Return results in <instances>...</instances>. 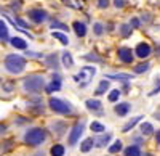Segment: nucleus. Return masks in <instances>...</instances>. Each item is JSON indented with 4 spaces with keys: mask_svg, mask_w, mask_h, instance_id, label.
Listing matches in <instances>:
<instances>
[{
    "mask_svg": "<svg viewBox=\"0 0 160 156\" xmlns=\"http://www.w3.org/2000/svg\"><path fill=\"white\" fill-rule=\"evenodd\" d=\"M45 138H47V132L43 131V129H40V127H32V129H29V131L24 134V142L29 147L42 145L45 142Z\"/></svg>",
    "mask_w": 160,
    "mask_h": 156,
    "instance_id": "obj_1",
    "label": "nucleus"
},
{
    "mask_svg": "<svg viewBox=\"0 0 160 156\" xmlns=\"http://www.w3.org/2000/svg\"><path fill=\"white\" fill-rule=\"evenodd\" d=\"M5 68L11 74H19L26 68V60L22 56H19V55H15V53L7 55V58H5Z\"/></svg>",
    "mask_w": 160,
    "mask_h": 156,
    "instance_id": "obj_2",
    "label": "nucleus"
},
{
    "mask_svg": "<svg viewBox=\"0 0 160 156\" xmlns=\"http://www.w3.org/2000/svg\"><path fill=\"white\" fill-rule=\"evenodd\" d=\"M22 87H24L26 92L37 94V92H40V90L45 87V81H43L42 76H29V77H26V79H24Z\"/></svg>",
    "mask_w": 160,
    "mask_h": 156,
    "instance_id": "obj_3",
    "label": "nucleus"
},
{
    "mask_svg": "<svg viewBox=\"0 0 160 156\" xmlns=\"http://www.w3.org/2000/svg\"><path fill=\"white\" fill-rule=\"evenodd\" d=\"M48 105H50V108L55 111V113H58V114H71L72 113V106L69 105L68 101H64V100H61V98H50V101H48Z\"/></svg>",
    "mask_w": 160,
    "mask_h": 156,
    "instance_id": "obj_4",
    "label": "nucleus"
},
{
    "mask_svg": "<svg viewBox=\"0 0 160 156\" xmlns=\"http://www.w3.org/2000/svg\"><path fill=\"white\" fill-rule=\"evenodd\" d=\"M95 74H96V69L93 68V66H85V68L80 69V73L77 76H74V79L75 81H80V87L85 89L88 85V82L93 79V76H95Z\"/></svg>",
    "mask_w": 160,
    "mask_h": 156,
    "instance_id": "obj_5",
    "label": "nucleus"
},
{
    "mask_svg": "<svg viewBox=\"0 0 160 156\" xmlns=\"http://www.w3.org/2000/svg\"><path fill=\"white\" fill-rule=\"evenodd\" d=\"M83 129H85V124H83V122H78V124H75V126L72 127V131H71V134H69V140H68L71 147H74L77 142H78V138L82 137Z\"/></svg>",
    "mask_w": 160,
    "mask_h": 156,
    "instance_id": "obj_6",
    "label": "nucleus"
},
{
    "mask_svg": "<svg viewBox=\"0 0 160 156\" xmlns=\"http://www.w3.org/2000/svg\"><path fill=\"white\" fill-rule=\"evenodd\" d=\"M48 18V13L45 10H40V8H34L29 11V19H32L34 23H43Z\"/></svg>",
    "mask_w": 160,
    "mask_h": 156,
    "instance_id": "obj_7",
    "label": "nucleus"
},
{
    "mask_svg": "<svg viewBox=\"0 0 160 156\" xmlns=\"http://www.w3.org/2000/svg\"><path fill=\"white\" fill-rule=\"evenodd\" d=\"M151 51H152V48H151V45L149 44H146V42H141V44H138V47H136V56H139V58H148L149 55H151Z\"/></svg>",
    "mask_w": 160,
    "mask_h": 156,
    "instance_id": "obj_8",
    "label": "nucleus"
},
{
    "mask_svg": "<svg viewBox=\"0 0 160 156\" xmlns=\"http://www.w3.org/2000/svg\"><path fill=\"white\" fill-rule=\"evenodd\" d=\"M118 58H120V61H123V63H131L135 56H133L131 48L122 47V48H118Z\"/></svg>",
    "mask_w": 160,
    "mask_h": 156,
    "instance_id": "obj_9",
    "label": "nucleus"
},
{
    "mask_svg": "<svg viewBox=\"0 0 160 156\" xmlns=\"http://www.w3.org/2000/svg\"><path fill=\"white\" fill-rule=\"evenodd\" d=\"M85 106L93 111V113H96V114H102V103L99 100H87L85 101Z\"/></svg>",
    "mask_w": 160,
    "mask_h": 156,
    "instance_id": "obj_10",
    "label": "nucleus"
},
{
    "mask_svg": "<svg viewBox=\"0 0 160 156\" xmlns=\"http://www.w3.org/2000/svg\"><path fill=\"white\" fill-rule=\"evenodd\" d=\"M47 92L51 94V92H58V90H61V79H59V76L58 74H53V81L47 85Z\"/></svg>",
    "mask_w": 160,
    "mask_h": 156,
    "instance_id": "obj_11",
    "label": "nucleus"
},
{
    "mask_svg": "<svg viewBox=\"0 0 160 156\" xmlns=\"http://www.w3.org/2000/svg\"><path fill=\"white\" fill-rule=\"evenodd\" d=\"M130 110H131L130 103H118V105H115V108H114L117 116H127L130 113Z\"/></svg>",
    "mask_w": 160,
    "mask_h": 156,
    "instance_id": "obj_12",
    "label": "nucleus"
},
{
    "mask_svg": "<svg viewBox=\"0 0 160 156\" xmlns=\"http://www.w3.org/2000/svg\"><path fill=\"white\" fill-rule=\"evenodd\" d=\"M74 31H75V34L78 35V37H83L85 34H87V26H85V23H82V21H74Z\"/></svg>",
    "mask_w": 160,
    "mask_h": 156,
    "instance_id": "obj_13",
    "label": "nucleus"
},
{
    "mask_svg": "<svg viewBox=\"0 0 160 156\" xmlns=\"http://www.w3.org/2000/svg\"><path fill=\"white\" fill-rule=\"evenodd\" d=\"M10 42H11L13 47L18 48V50H26L28 48V44H26V40H22L21 37H13V39H10Z\"/></svg>",
    "mask_w": 160,
    "mask_h": 156,
    "instance_id": "obj_14",
    "label": "nucleus"
},
{
    "mask_svg": "<svg viewBox=\"0 0 160 156\" xmlns=\"http://www.w3.org/2000/svg\"><path fill=\"white\" fill-rule=\"evenodd\" d=\"M47 64L51 68V69H58L59 68V61H58V56H56V53H51V55H48L47 58Z\"/></svg>",
    "mask_w": 160,
    "mask_h": 156,
    "instance_id": "obj_15",
    "label": "nucleus"
},
{
    "mask_svg": "<svg viewBox=\"0 0 160 156\" xmlns=\"http://www.w3.org/2000/svg\"><path fill=\"white\" fill-rule=\"evenodd\" d=\"M112 138V135L111 134H106V135H101L99 138H96L95 140V145L98 147V148H104L106 145H108L109 143V140Z\"/></svg>",
    "mask_w": 160,
    "mask_h": 156,
    "instance_id": "obj_16",
    "label": "nucleus"
},
{
    "mask_svg": "<svg viewBox=\"0 0 160 156\" xmlns=\"http://www.w3.org/2000/svg\"><path fill=\"white\" fill-rule=\"evenodd\" d=\"M93 145H95V140H93V138H85L82 142V145H80V151H82V153H88L93 148Z\"/></svg>",
    "mask_w": 160,
    "mask_h": 156,
    "instance_id": "obj_17",
    "label": "nucleus"
},
{
    "mask_svg": "<svg viewBox=\"0 0 160 156\" xmlns=\"http://www.w3.org/2000/svg\"><path fill=\"white\" fill-rule=\"evenodd\" d=\"M61 58H62V64L66 68H72L74 66V60H72V55L69 53V51H64Z\"/></svg>",
    "mask_w": 160,
    "mask_h": 156,
    "instance_id": "obj_18",
    "label": "nucleus"
},
{
    "mask_svg": "<svg viewBox=\"0 0 160 156\" xmlns=\"http://www.w3.org/2000/svg\"><path fill=\"white\" fill-rule=\"evenodd\" d=\"M51 35L55 37V39H58V40H59L62 45H69V39H68V35H66V34L58 32V31H53V32H51Z\"/></svg>",
    "mask_w": 160,
    "mask_h": 156,
    "instance_id": "obj_19",
    "label": "nucleus"
},
{
    "mask_svg": "<svg viewBox=\"0 0 160 156\" xmlns=\"http://www.w3.org/2000/svg\"><path fill=\"white\" fill-rule=\"evenodd\" d=\"M125 156H141V150L138 145H130L125 150Z\"/></svg>",
    "mask_w": 160,
    "mask_h": 156,
    "instance_id": "obj_20",
    "label": "nucleus"
},
{
    "mask_svg": "<svg viewBox=\"0 0 160 156\" xmlns=\"http://www.w3.org/2000/svg\"><path fill=\"white\" fill-rule=\"evenodd\" d=\"M141 134L142 135H152L154 134V126L151 122H142L141 124Z\"/></svg>",
    "mask_w": 160,
    "mask_h": 156,
    "instance_id": "obj_21",
    "label": "nucleus"
},
{
    "mask_svg": "<svg viewBox=\"0 0 160 156\" xmlns=\"http://www.w3.org/2000/svg\"><path fill=\"white\" fill-rule=\"evenodd\" d=\"M109 85H111V84H109V81H106V79H104V81H101V82H99V85H98V89L95 90V95H102V94L106 92V90L109 89Z\"/></svg>",
    "mask_w": 160,
    "mask_h": 156,
    "instance_id": "obj_22",
    "label": "nucleus"
},
{
    "mask_svg": "<svg viewBox=\"0 0 160 156\" xmlns=\"http://www.w3.org/2000/svg\"><path fill=\"white\" fill-rule=\"evenodd\" d=\"M90 129H91V131L95 132V134H102V132L106 131V127H104L101 122H98V121H93L91 126H90Z\"/></svg>",
    "mask_w": 160,
    "mask_h": 156,
    "instance_id": "obj_23",
    "label": "nucleus"
},
{
    "mask_svg": "<svg viewBox=\"0 0 160 156\" xmlns=\"http://www.w3.org/2000/svg\"><path fill=\"white\" fill-rule=\"evenodd\" d=\"M141 119H142V116H136V118H133L130 122H127V124L123 126V132H128L130 129H133V127H135V126H136Z\"/></svg>",
    "mask_w": 160,
    "mask_h": 156,
    "instance_id": "obj_24",
    "label": "nucleus"
},
{
    "mask_svg": "<svg viewBox=\"0 0 160 156\" xmlns=\"http://www.w3.org/2000/svg\"><path fill=\"white\" fill-rule=\"evenodd\" d=\"M131 74H108V79H115V81H128L131 79Z\"/></svg>",
    "mask_w": 160,
    "mask_h": 156,
    "instance_id": "obj_25",
    "label": "nucleus"
},
{
    "mask_svg": "<svg viewBox=\"0 0 160 156\" xmlns=\"http://www.w3.org/2000/svg\"><path fill=\"white\" fill-rule=\"evenodd\" d=\"M50 153H51V156H64V147L62 145H55V147H51Z\"/></svg>",
    "mask_w": 160,
    "mask_h": 156,
    "instance_id": "obj_26",
    "label": "nucleus"
},
{
    "mask_svg": "<svg viewBox=\"0 0 160 156\" xmlns=\"http://www.w3.org/2000/svg\"><path fill=\"white\" fill-rule=\"evenodd\" d=\"M0 39H3V40L8 39V28L2 19H0Z\"/></svg>",
    "mask_w": 160,
    "mask_h": 156,
    "instance_id": "obj_27",
    "label": "nucleus"
},
{
    "mask_svg": "<svg viewBox=\"0 0 160 156\" xmlns=\"http://www.w3.org/2000/svg\"><path fill=\"white\" fill-rule=\"evenodd\" d=\"M120 150H122V142H120V140H115L114 143L109 147V153H112V154L114 153H118Z\"/></svg>",
    "mask_w": 160,
    "mask_h": 156,
    "instance_id": "obj_28",
    "label": "nucleus"
},
{
    "mask_svg": "<svg viewBox=\"0 0 160 156\" xmlns=\"http://www.w3.org/2000/svg\"><path fill=\"white\" fill-rule=\"evenodd\" d=\"M120 32H122L123 37H130L131 35V26L130 24H122L120 26Z\"/></svg>",
    "mask_w": 160,
    "mask_h": 156,
    "instance_id": "obj_29",
    "label": "nucleus"
},
{
    "mask_svg": "<svg viewBox=\"0 0 160 156\" xmlns=\"http://www.w3.org/2000/svg\"><path fill=\"white\" fill-rule=\"evenodd\" d=\"M149 69V63H142V64H138V66L135 68V73L136 74H142Z\"/></svg>",
    "mask_w": 160,
    "mask_h": 156,
    "instance_id": "obj_30",
    "label": "nucleus"
},
{
    "mask_svg": "<svg viewBox=\"0 0 160 156\" xmlns=\"http://www.w3.org/2000/svg\"><path fill=\"white\" fill-rule=\"evenodd\" d=\"M118 97H120V90L118 89H115V90H111V94H109V101H112V103H115L117 100H118Z\"/></svg>",
    "mask_w": 160,
    "mask_h": 156,
    "instance_id": "obj_31",
    "label": "nucleus"
},
{
    "mask_svg": "<svg viewBox=\"0 0 160 156\" xmlns=\"http://www.w3.org/2000/svg\"><path fill=\"white\" fill-rule=\"evenodd\" d=\"M50 26H51V29H61V31H68V26H66V24H62V23H59V21H53Z\"/></svg>",
    "mask_w": 160,
    "mask_h": 156,
    "instance_id": "obj_32",
    "label": "nucleus"
},
{
    "mask_svg": "<svg viewBox=\"0 0 160 156\" xmlns=\"http://www.w3.org/2000/svg\"><path fill=\"white\" fill-rule=\"evenodd\" d=\"M93 31H95V34H96V35H102V32H104L102 24H101V23H96L95 26H93Z\"/></svg>",
    "mask_w": 160,
    "mask_h": 156,
    "instance_id": "obj_33",
    "label": "nucleus"
},
{
    "mask_svg": "<svg viewBox=\"0 0 160 156\" xmlns=\"http://www.w3.org/2000/svg\"><path fill=\"white\" fill-rule=\"evenodd\" d=\"M155 82H157V87H155V89H154V90H152V92H151V94H149V97H154V95H155V94H158V92H160V77H158V79H157V81H155Z\"/></svg>",
    "mask_w": 160,
    "mask_h": 156,
    "instance_id": "obj_34",
    "label": "nucleus"
},
{
    "mask_svg": "<svg viewBox=\"0 0 160 156\" xmlns=\"http://www.w3.org/2000/svg\"><path fill=\"white\" fill-rule=\"evenodd\" d=\"M114 7L115 8H123L125 7V0H114Z\"/></svg>",
    "mask_w": 160,
    "mask_h": 156,
    "instance_id": "obj_35",
    "label": "nucleus"
},
{
    "mask_svg": "<svg viewBox=\"0 0 160 156\" xmlns=\"http://www.w3.org/2000/svg\"><path fill=\"white\" fill-rule=\"evenodd\" d=\"M139 19L138 18H131V21H130V26H131V28H139Z\"/></svg>",
    "mask_w": 160,
    "mask_h": 156,
    "instance_id": "obj_36",
    "label": "nucleus"
},
{
    "mask_svg": "<svg viewBox=\"0 0 160 156\" xmlns=\"http://www.w3.org/2000/svg\"><path fill=\"white\" fill-rule=\"evenodd\" d=\"M99 8H108L109 7V0H98Z\"/></svg>",
    "mask_w": 160,
    "mask_h": 156,
    "instance_id": "obj_37",
    "label": "nucleus"
},
{
    "mask_svg": "<svg viewBox=\"0 0 160 156\" xmlns=\"http://www.w3.org/2000/svg\"><path fill=\"white\" fill-rule=\"evenodd\" d=\"M83 58H85V60H95V61H98V63L101 61V58H98L96 55H93V53H90V55H85Z\"/></svg>",
    "mask_w": 160,
    "mask_h": 156,
    "instance_id": "obj_38",
    "label": "nucleus"
},
{
    "mask_svg": "<svg viewBox=\"0 0 160 156\" xmlns=\"http://www.w3.org/2000/svg\"><path fill=\"white\" fill-rule=\"evenodd\" d=\"M16 24L19 26V28H22V29H24V28H28V24H26L21 18H16Z\"/></svg>",
    "mask_w": 160,
    "mask_h": 156,
    "instance_id": "obj_39",
    "label": "nucleus"
},
{
    "mask_svg": "<svg viewBox=\"0 0 160 156\" xmlns=\"http://www.w3.org/2000/svg\"><path fill=\"white\" fill-rule=\"evenodd\" d=\"M3 90H5V92H11V90H13V82L5 84V85H3Z\"/></svg>",
    "mask_w": 160,
    "mask_h": 156,
    "instance_id": "obj_40",
    "label": "nucleus"
},
{
    "mask_svg": "<svg viewBox=\"0 0 160 156\" xmlns=\"http://www.w3.org/2000/svg\"><path fill=\"white\" fill-rule=\"evenodd\" d=\"M154 118H155L157 121H160V108H158V110H157V111L154 113Z\"/></svg>",
    "mask_w": 160,
    "mask_h": 156,
    "instance_id": "obj_41",
    "label": "nucleus"
},
{
    "mask_svg": "<svg viewBox=\"0 0 160 156\" xmlns=\"http://www.w3.org/2000/svg\"><path fill=\"white\" fill-rule=\"evenodd\" d=\"M155 140H157V143H160V131L157 132V135H155Z\"/></svg>",
    "mask_w": 160,
    "mask_h": 156,
    "instance_id": "obj_42",
    "label": "nucleus"
},
{
    "mask_svg": "<svg viewBox=\"0 0 160 156\" xmlns=\"http://www.w3.org/2000/svg\"><path fill=\"white\" fill-rule=\"evenodd\" d=\"M26 122V119H22V118H18V124H24Z\"/></svg>",
    "mask_w": 160,
    "mask_h": 156,
    "instance_id": "obj_43",
    "label": "nucleus"
},
{
    "mask_svg": "<svg viewBox=\"0 0 160 156\" xmlns=\"http://www.w3.org/2000/svg\"><path fill=\"white\" fill-rule=\"evenodd\" d=\"M62 2H64V3H69V0H62Z\"/></svg>",
    "mask_w": 160,
    "mask_h": 156,
    "instance_id": "obj_44",
    "label": "nucleus"
},
{
    "mask_svg": "<svg viewBox=\"0 0 160 156\" xmlns=\"http://www.w3.org/2000/svg\"><path fill=\"white\" fill-rule=\"evenodd\" d=\"M144 156H152V154H144Z\"/></svg>",
    "mask_w": 160,
    "mask_h": 156,
    "instance_id": "obj_45",
    "label": "nucleus"
},
{
    "mask_svg": "<svg viewBox=\"0 0 160 156\" xmlns=\"http://www.w3.org/2000/svg\"><path fill=\"white\" fill-rule=\"evenodd\" d=\"M0 82H2V77H0Z\"/></svg>",
    "mask_w": 160,
    "mask_h": 156,
    "instance_id": "obj_46",
    "label": "nucleus"
}]
</instances>
